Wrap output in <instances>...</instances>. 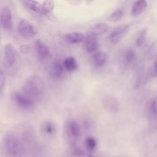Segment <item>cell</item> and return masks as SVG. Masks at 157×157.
<instances>
[{"instance_id":"cell-19","label":"cell","mask_w":157,"mask_h":157,"mask_svg":"<svg viewBox=\"0 0 157 157\" xmlns=\"http://www.w3.org/2000/svg\"><path fill=\"white\" fill-rule=\"evenodd\" d=\"M63 64L67 72H74L78 69V63L76 59L73 56H67L64 61Z\"/></svg>"},{"instance_id":"cell-14","label":"cell","mask_w":157,"mask_h":157,"mask_svg":"<svg viewBox=\"0 0 157 157\" xmlns=\"http://www.w3.org/2000/svg\"><path fill=\"white\" fill-rule=\"evenodd\" d=\"M107 55L103 51H98L93 53L91 57V64L96 67L104 66L107 61Z\"/></svg>"},{"instance_id":"cell-2","label":"cell","mask_w":157,"mask_h":157,"mask_svg":"<svg viewBox=\"0 0 157 157\" xmlns=\"http://www.w3.org/2000/svg\"><path fill=\"white\" fill-rule=\"evenodd\" d=\"M22 3L26 8L38 15L44 16L50 20L55 19L53 13L55 2L52 1H23Z\"/></svg>"},{"instance_id":"cell-9","label":"cell","mask_w":157,"mask_h":157,"mask_svg":"<svg viewBox=\"0 0 157 157\" xmlns=\"http://www.w3.org/2000/svg\"><path fill=\"white\" fill-rule=\"evenodd\" d=\"M102 105L104 109L109 113L115 114L120 110V104L118 100L112 95H106L102 99Z\"/></svg>"},{"instance_id":"cell-23","label":"cell","mask_w":157,"mask_h":157,"mask_svg":"<svg viewBox=\"0 0 157 157\" xmlns=\"http://www.w3.org/2000/svg\"><path fill=\"white\" fill-rule=\"evenodd\" d=\"M42 129L45 134L51 135L55 132L56 126L53 122L51 121H47L44 123L42 125Z\"/></svg>"},{"instance_id":"cell-26","label":"cell","mask_w":157,"mask_h":157,"mask_svg":"<svg viewBox=\"0 0 157 157\" xmlns=\"http://www.w3.org/2000/svg\"><path fill=\"white\" fill-rule=\"evenodd\" d=\"M6 84V77L5 74L2 69L0 71V91L1 93H2L4 86Z\"/></svg>"},{"instance_id":"cell-16","label":"cell","mask_w":157,"mask_h":157,"mask_svg":"<svg viewBox=\"0 0 157 157\" xmlns=\"http://www.w3.org/2000/svg\"><path fill=\"white\" fill-rule=\"evenodd\" d=\"M64 40L69 44H78L84 40V36L80 32H71L65 34Z\"/></svg>"},{"instance_id":"cell-18","label":"cell","mask_w":157,"mask_h":157,"mask_svg":"<svg viewBox=\"0 0 157 157\" xmlns=\"http://www.w3.org/2000/svg\"><path fill=\"white\" fill-rule=\"evenodd\" d=\"M147 7V2L144 0L136 1L131 8V14L132 16L137 17L142 13Z\"/></svg>"},{"instance_id":"cell-12","label":"cell","mask_w":157,"mask_h":157,"mask_svg":"<svg viewBox=\"0 0 157 157\" xmlns=\"http://www.w3.org/2000/svg\"><path fill=\"white\" fill-rule=\"evenodd\" d=\"M66 132L71 139L75 140L81 135V128L78 123L75 120H70L66 124Z\"/></svg>"},{"instance_id":"cell-21","label":"cell","mask_w":157,"mask_h":157,"mask_svg":"<svg viewBox=\"0 0 157 157\" xmlns=\"http://www.w3.org/2000/svg\"><path fill=\"white\" fill-rule=\"evenodd\" d=\"M143 74H144V69L142 66H139L137 68V70L135 73L134 75V89H137L141 85L142 78H143Z\"/></svg>"},{"instance_id":"cell-10","label":"cell","mask_w":157,"mask_h":157,"mask_svg":"<svg viewBox=\"0 0 157 157\" xmlns=\"http://www.w3.org/2000/svg\"><path fill=\"white\" fill-rule=\"evenodd\" d=\"M0 22L2 28L5 30H10L13 25L12 13L10 9L4 6L1 8L0 13Z\"/></svg>"},{"instance_id":"cell-7","label":"cell","mask_w":157,"mask_h":157,"mask_svg":"<svg viewBox=\"0 0 157 157\" xmlns=\"http://www.w3.org/2000/svg\"><path fill=\"white\" fill-rule=\"evenodd\" d=\"M130 28L129 24H122L116 26L109 34V40L112 44L118 43L126 34Z\"/></svg>"},{"instance_id":"cell-20","label":"cell","mask_w":157,"mask_h":157,"mask_svg":"<svg viewBox=\"0 0 157 157\" xmlns=\"http://www.w3.org/2000/svg\"><path fill=\"white\" fill-rule=\"evenodd\" d=\"M147 112L150 117L157 115V98H154L149 100L147 105Z\"/></svg>"},{"instance_id":"cell-15","label":"cell","mask_w":157,"mask_h":157,"mask_svg":"<svg viewBox=\"0 0 157 157\" xmlns=\"http://www.w3.org/2000/svg\"><path fill=\"white\" fill-rule=\"evenodd\" d=\"M108 29H109V26L106 23H98L91 26L88 29L87 34L98 37L99 36L102 35L105 33H107Z\"/></svg>"},{"instance_id":"cell-22","label":"cell","mask_w":157,"mask_h":157,"mask_svg":"<svg viewBox=\"0 0 157 157\" xmlns=\"http://www.w3.org/2000/svg\"><path fill=\"white\" fill-rule=\"evenodd\" d=\"M124 15V11L122 9H117L115 10L109 17L108 19L110 21L117 22L120 21Z\"/></svg>"},{"instance_id":"cell-24","label":"cell","mask_w":157,"mask_h":157,"mask_svg":"<svg viewBox=\"0 0 157 157\" xmlns=\"http://www.w3.org/2000/svg\"><path fill=\"white\" fill-rule=\"evenodd\" d=\"M147 36V30L144 28L142 29L139 34L137 35L136 39V45L137 47H141L145 43Z\"/></svg>"},{"instance_id":"cell-5","label":"cell","mask_w":157,"mask_h":157,"mask_svg":"<svg viewBox=\"0 0 157 157\" xmlns=\"http://www.w3.org/2000/svg\"><path fill=\"white\" fill-rule=\"evenodd\" d=\"M6 150L12 156L18 155L21 150V145L18 137L13 134L6 135L4 139Z\"/></svg>"},{"instance_id":"cell-28","label":"cell","mask_w":157,"mask_h":157,"mask_svg":"<svg viewBox=\"0 0 157 157\" xmlns=\"http://www.w3.org/2000/svg\"><path fill=\"white\" fill-rule=\"evenodd\" d=\"M20 48H21V51L25 53H27L29 51V48L27 45H22V46H21Z\"/></svg>"},{"instance_id":"cell-6","label":"cell","mask_w":157,"mask_h":157,"mask_svg":"<svg viewBox=\"0 0 157 157\" xmlns=\"http://www.w3.org/2000/svg\"><path fill=\"white\" fill-rule=\"evenodd\" d=\"M4 64L7 69L12 68L17 61V53L15 48L10 44H7L4 48Z\"/></svg>"},{"instance_id":"cell-8","label":"cell","mask_w":157,"mask_h":157,"mask_svg":"<svg viewBox=\"0 0 157 157\" xmlns=\"http://www.w3.org/2000/svg\"><path fill=\"white\" fill-rule=\"evenodd\" d=\"M35 50L37 58L39 62H44L50 58L51 52L48 46L40 39L35 41Z\"/></svg>"},{"instance_id":"cell-11","label":"cell","mask_w":157,"mask_h":157,"mask_svg":"<svg viewBox=\"0 0 157 157\" xmlns=\"http://www.w3.org/2000/svg\"><path fill=\"white\" fill-rule=\"evenodd\" d=\"M66 71L63 61L59 59H55L52 63L49 69L51 77L56 80L63 78L66 75Z\"/></svg>"},{"instance_id":"cell-27","label":"cell","mask_w":157,"mask_h":157,"mask_svg":"<svg viewBox=\"0 0 157 157\" xmlns=\"http://www.w3.org/2000/svg\"><path fill=\"white\" fill-rule=\"evenodd\" d=\"M150 74L151 77H157V58L154 61L153 66L150 70Z\"/></svg>"},{"instance_id":"cell-25","label":"cell","mask_w":157,"mask_h":157,"mask_svg":"<svg viewBox=\"0 0 157 157\" xmlns=\"http://www.w3.org/2000/svg\"><path fill=\"white\" fill-rule=\"evenodd\" d=\"M86 146L91 149H93L96 146V141L93 137H88L85 140Z\"/></svg>"},{"instance_id":"cell-3","label":"cell","mask_w":157,"mask_h":157,"mask_svg":"<svg viewBox=\"0 0 157 157\" xmlns=\"http://www.w3.org/2000/svg\"><path fill=\"white\" fill-rule=\"evenodd\" d=\"M12 99L17 107L25 110H31L33 109L36 104L22 91H15L13 93Z\"/></svg>"},{"instance_id":"cell-13","label":"cell","mask_w":157,"mask_h":157,"mask_svg":"<svg viewBox=\"0 0 157 157\" xmlns=\"http://www.w3.org/2000/svg\"><path fill=\"white\" fill-rule=\"evenodd\" d=\"M84 47L85 50L89 53H94L98 52L99 48V42L98 40V37L88 34L84 38Z\"/></svg>"},{"instance_id":"cell-17","label":"cell","mask_w":157,"mask_h":157,"mask_svg":"<svg viewBox=\"0 0 157 157\" xmlns=\"http://www.w3.org/2000/svg\"><path fill=\"white\" fill-rule=\"evenodd\" d=\"M123 62L126 66L133 65L136 60V55L134 50L132 48L126 49L123 54Z\"/></svg>"},{"instance_id":"cell-4","label":"cell","mask_w":157,"mask_h":157,"mask_svg":"<svg viewBox=\"0 0 157 157\" xmlns=\"http://www.w3.org/2000/svg\"><path fill=\"white\" fill-rule=\"evenodd\" d=\"M18 32L25 39H31L38 33V29L26 19H21L17 26Z\"/></svg>"},{"instance_id":"cell-1","label":"cell","mask_w":157,"mask_h":157,"mask_svg":"<svg viewBox=\"0 0 157 157\" xmlns=\"http://www.w3.org/2000/svg\"><path fill=\"white\" fill-rule=\"evenodd\" d=\"M22 92L36 103L40 102L45 93L44 82L39 75H31L24 82Z\"/></svg>"}]
</instances>
